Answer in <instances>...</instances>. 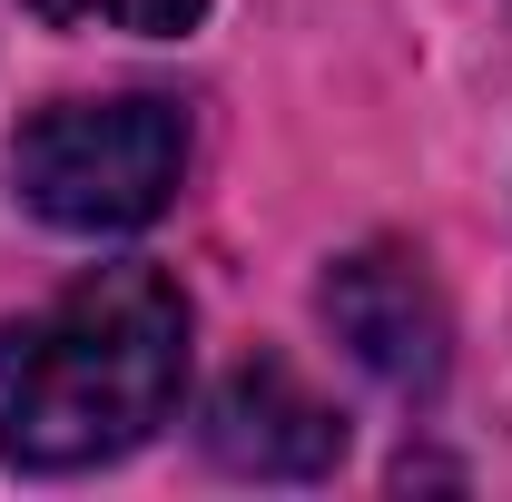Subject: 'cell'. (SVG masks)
I'll list each match as a JSON object with an SVG mask.
<instances>
[{
	"label": "cell",
	"mask_w": 512,
	"mask_h": 502,
	"mask_svg": "<svg viewBox=\"0 0 512 502\" xmlns=\"http://www.w3.org/2000/svg\"><path fill=\"white\" fill-rule=\"evenodd\" d=\"M197 443H207L227 473H247V483H316V473L345 463V414H335L296 365L256 355V365H237V375L207 394Z\"/></svg>",
	"instance_id": "277c9868"
},
{
	"label": "cell",
	"mask_w": 512,
	"mask_h": 502,
	"mask_svg": "<svg viewBox=\"0 0 512 502\" xmlns=\"http://www.w3.org/2000/svg\"><path fill=\"white\" fill-rule=\"evenodd\" d=\"M188 296L158 266H89L0 335V453L20 473H99L178 414Z\"/></svg>",
	"instance_id": "6da1fadb"
},
{
	"label": "cell",
	"mask_w": 512,
	"mask_h": 502,
	"mask_svg": "<svg viewBox=\"0 0 512 502\" xmlns=\"http://www.w3.org/2000/svg\"><path fill=\"white\" fill-rule=\"evenodd\" d=\"M325 325L335 345L404 404H424L434 384L453 375V315L434 296V276L404 247H355L325 266Z\"/></svg>",
	"instance_id": "3957f363"
},
{
	"label": "cell",
	"mask_w": 512,
	"mask_h": 502,
	"mask_svg": "<svg viewBox=\"0 0 512 502\" xmlns=\"http://www.w3.org/2000/svg\"><path fill=\"white\" fill-rule=\"evenodd\" d=\"M188 178V119L168 99H60L10 138V188L40 227L128 237Z\"/></svg>",
	"instance_id": "7a4b0ae2"
},
{
	"label": "cell",
	"mask_w": 512,
	"mask_h": 502,
	"mask_svg": "<svg viewBox=\"0 0 512 502\" xmlns=\"http://www.w3.org/2000/svg\"><path fill=\"white\" fill-rule=\"evenodd\" d=\"M50 30H138V40H178L197 30L207 0H30Z\"/></svg>",
	"instance_id": "5b68a950"
}]
</instances>
